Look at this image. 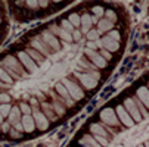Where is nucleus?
<instances>
[{"instance_id": "nucleus-1", "label": "nucleus", "mask_w": 149, "mask_h": 147, "mask_svg": "<svg viewBox=\"0 0 149 147\" xmlns=\"http://www.w3.org/2000/svg\"><path fill=\"white\" fill-rule=\"evenodd\" d=\"M18 60H19L21 65H24V68L27 69V72L34 74V72L37 71V63L30 57V55H28L27 52L19 50V52H18Z\"/></svg>"}, {"instance_id": "nucleus-2", "label": "nucleus", "mask_w": 149, "mask_h": 147, "mask_svg": "<svg viewBox=\"0 0 149 147\" xmlns=\"http://www.w3.org/2000/svg\"><path fill=\"white\" fill-rule=\"evenodd\" d=\"M18 122H21V110H19V108H12L9 112V124L13 127Z\"/></svg>"}, {"instance_id": "nucleus-3", "label": "nucleus", "mask_w": 149, "mask_h": 147, "mask_svg": "<svg viewBox=\"0 0 149 147\" xmlns=\"http://www.w3.org/2000/svg\"><path fill=\"white\" fill-rule=\"evenodd\" d=\"M0 81L5 84V87L8 86V84H12V82H13V79L10 78V75H9L2 66H0Z\"/></svg>"}, {"instance_id": "nucleus-4", "label": "nucleus", "mask_w": 149, "mask_h": 147, "mask_svg": "<svg viewBox=\"0 0 149 147\" xmlns=\"http://www.w3.org/2000/svg\"><path fill=\"white\" fill-rule=\"evenodd\" d=\"M10 104L9 103H2L0 104V115H2L3 118L5 116H9V112H10Z\"/></svg>"}, {"instance_id": "nucleus-5", "label": "nucleus", "mask_w": 149, "mask_h": 147, "mask_svg": "<svg viewBox=\"0 0 149 147\" xmlns=\"http://www.w3.org/2000/svg\"><path fill=\"white\" fill-rule=\"evenodd\" d=\"M10 101V97L8 94H0V103H9Z\"/></svg>"}, {"instance_id": "nucleus-6", "label": "nucleus", "mask_w": 149, "mask_h": 147, "mask_svg": "<svg viewBox=\"0 0 149 147\" xmlns=\"http://www.w3.org/2000/svg\"><path fill=\"white\" fill-rule=\"evenodd\" d=\"M2 122H3V116H2V115H0V124H2Z\"/></svg>"}, {"instance_id": "nucleus-7", "label": "nucleus", "mask_w": 149, "mask_h": 147, "mask_svg": "<svg viewBox=\"0 0 149 147\" xmlns=\"http://www.w3.org/2000/svg\"><path fill=\"white\" fill-rule=\"evenodd\" d=\"M0 87H5V84H3L2 81H0Z\"/></svg>"}, {"instance_id": "nucleus-8", "label": "nucleus", "mask_w": 149, "mask_h": 147, "mask_svg": "<svg viewBox=\"0 0 149 147\" xmlns=\"http://www.w3.org/2000/svg\"><path fill=\"white\" fill-rule=\"evenodd\" d=\"M0 21H2V18H0Z\"/></svg>"}]
</instances>
